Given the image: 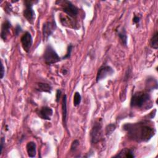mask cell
<instances>
[{"mask_svg": "<svg viewBox=\"0 0 158 158\" xmlns=\"http://www.w3.org/2000/svg\"><path fill=\"white\" fill-rule=\"evenodd\" d=\"M123 128L130 138L138 142L148 141L154 135V128L144 122L127 123Z\"/></svg>", "mask_w": 158, "mask_h": 158, "instance_id": "obj_1", "label": "cell"}, {"mask_svg": "<svg viewBox=\"0 0 158 158\" xmlns=\"http://www.w3.org/2000/svg\"><path fill=\"white\" fill-rule=\"evenodd\" d=\"M149 95L143 91L135 93L131 98L130 106L134 107H142L144 104L149 101Z\"/></svg>", "mask_w": 158, "mask_h": 158, "instance_id": "obj_2", "label": "cell"}, {"mask_svg": "<svg viewBox=\"0 0 158 158\" xmlns=\"http://www.w3.org/2000/svg\"><path fill=\"white\" fill-rule=\"evenodd\" d=\"M44 59L46 64L51 65L60 61V58L54 48L51 46L49 45L46 48L44 53Z\"/></svg>", "mask_w": 158, "mask_h": 158, "instance_id": "obj_3", "label": "cell"}, {"mask_svg": "<svg viewBox=\"0 0 158 158\" xmlns=\"http://www.w3.org/2000/svg\"><path fill=\"white\" fill-rule=\"evenodd\" d=\"M91 140L93 143H97L102 138V130L101 120L96 121L90 132Z\"/></svg>", "mask_w": 158, "mask_h": 158, "instance_id": "obj_4", "label": "cell"}, {"mask_svg": "<svg viewBox=\"0 0 158 158\" xmlns=\"http://www.w3.org/2000/svg\"><path fill=\"white\" fill-rule=\"evenodd\" d=\"M38 1H25V9L23 11V16L30 23H33L35 18V14L32 8V6L34 4L37 2Z\"/></svg>", "mask_w": 158, "mask_h": 158, "instance_id": "obj_5", "label": "cell"}, {"mask_svg": "<svg viewBox=\"0 0 158 158\" xmlns=\"http://www.w3.org/2000/svg\"><path fill=\"white\" fill-rule=\"evenodd\" d=\"M62 10L69 17H75L78 13V9L70 1H62Z\"/></svg>", "mask_w": 158, "mask_h": 158, "instance_id": "obj_6", "label": "cell"}, {"mask_svg": "<svg viewBox=\"0 0 158 158\" xmlns=\"http://www.w3.org/2000/svg\"><path fill=\"white\" fill-rule=\"evenodd\" d=\"M114 73V70L112 67L109 65H102L99 67L97 72L96 81L98 82L108 76L112 75Z\"/></svg>", "mask_w": 158, "mask_h": 158, "instance_id": "obj_7", "label": "cell"}, {"mask_svg": "<svg viewBox=\"0 0 158 158\" xmlns=\"http://www.w3.org/2000/svg\"><path fill=\"white\" fill-rule=\"evenodd\" d=\"M20 41L23 50L26 52H28L33 43V39L31 34L28 31L25 32L21 37Z\"/></svg>", "mask_w": 158, "mask_h": 158, "instance_id": "obj_8", "label": "cell"}, {"mask_svg": "<svg viewBox=\"0 0 158 158\" xmlns=\"http://www.w3.org/2000/svg\"><path fill=\"white\" fill-rule=\"evenodd\" d=\"M56 25L54 22H47L43 24V35L44 40H47L48 37L55 30Z\"/></svg>", "mask_w": 158, "mask_h": 158, "instance_id": "obj_9", "label": "cell"}, {"mask_svg": "<svg viewBox=\"0 0 158 158\" xmlns=\"http://www.w3.org/2000/svg\"><path fill=\"white\" fill-rule=\"evenodd\" d=\"M53 113L52 109L49 107H42L38 112V116L44 120H50Z\"/></svg>", "mask_w": 158, "mask_h": 158, "instance_id": "obj_10", "label": "cell"}, {"mask_svg": "<svg viewBox=\"0 0 158 158\" xmlns=\"http://www.w3.org/2000/svg\"><path fill=\"white\" fill-rule=\"evenodd\" d=\"M10 27H11V24L8 20L4 21L2 25L1 36V38L4 41H5L7 39V37L9 34Z\"/></svg>", "mask_w": 158, "mask_h": 158, "instance_id": "obj_11", "label": "cell"}, {"mask_svg": "<svg viewBox=\"0 0 158 158\" xmlns=\"http://www.w3.org/2000/svg\"><path fill=\"white\" fill-rule=\"evenodd\" d=\"M26 149L27 151L28 156L30 157H34L36 153V146L35 143L33 141H30L27 144Z\"/></svg>", "mask_w": 158, "mask_h": 158, "instance_id": "obj_12", "label": "cell"}, {"mask_svg": "<svg viewBox=\"0 0 158 158\" xmlns=\"http://www.w3.org/2000/svg\"><path fill=\"white\" fill-rule=\"evenodd\" d=\"M115 157H127V158H133L135 157V155L133 154V152L131 149H128V148H124L123 149L119 154H118Z\"/></svg>", "mask_w": 158, "mask_h": 158, "instance_id": "obj_13", "label": "cell"}, {"mask_svg": "<svg viewBox=\"0 0 158 158\" xmlns=\"http://www.w3.org/2000/svg\"><path fill=\"white\" fill-rule=\"evenodd\" d=\"M36 89L41 92H48L51 93L52 87L50 85L45 83H38L36 85Z\"/></svg>", "mask_w": 158, "mask_h": 158, "instance_id": "obj_14", "label": "cell"}, {"mask_svg": "<svg viewBox=\"0 0 158 158\" xmlns=\"http://www.w3.org/2000/svg\"><path fill=\"white\" fill-rule=\"evenodd\" d=\"M62 120L63 123L64 125H66L67 123V96L66 95H64L63 96L62 99Z\"/></svg>", "mask_w": 158, "mask_h": 158, "instance_id": "obj_15", "label": "cell"}, {"mask_svg": "<svg viewBox=\"0 0 158 158\" xmlns=\"http://www.w3.org/2000/svg\"><path fill=\"white\" fill-rule=\"evenodd\" d=\"M150 45L152 48H154L155 49H157L158 48V40H157V31L153 35L152 37L151 38V40H150Z\"/></svg>", "mask_w": 158, "mask_h": 158, "instance_id": "obj_16", "label": "cell"}, {"mask_svg": "<svg viewBox=\"0 0 158 158\" xmlns=\"http://www.w3.org/2000/svg\"><path fill=\"white\" fill-rule=\"evenodd\" d=\"M118 36L120 40V41H122V44L126 46L127 44V36L126 31H125V29H122V31H119L118 33Z\"/></svg>", "mask_w": 158, "mask_h": 158, "instance_id": "obj_17", "label": "cell"}, {"mask_svg": "<svg viewBox=\"0 0 158 158\" xmlns=\"http://www.w3.org/2000/svg\"><path fill=\"white\" fill-rule=\"evenodd\" d=\"M81 100V97L80 93L75 92L73 96V105L75 106H78L80 104Z\"/></svg>", "mask_w": 158, "mask_h": 158, "instance_id": "obj_18", "label": "cell"}, {"mask_svg": "<svg viewBox=\"0 0 158 158\" xmlns=\"http://www.w3.org/2000/svg\"><path fill=\"white\" fill-rule=\"evenodd\" d=\"M115 125L114 124H109L106 128V133L107 135H110L115 130Z\"/></svg>", "mask_w": 158, "mask_h": 158, "instance_id": "obj_19", "label": "cell"}, {"mask_svg": "<svg viewBox=\"0 0 158 158\" xmlns=\"http://www.w3.org/2000/svg\"><path fill=\"white\" fill-rule=\"evenodd\" d=\"M79 145V142L78 140H75L72 142V146H71V148H70V150L72 151H75V149L77 148L78 146Z\"/></svg>", "mask_w": 158, "mask_h": 158, "instance_id": "obj_20", "label": "cell"}, {"mask_svg": "<svg viewBox=\"0 0 158 158\" xmlns=\"http://www.w3.org/2000/svg\"><path fill=\"white\" fill-rule=\"evenodd\" d=\"M72 45H69L68 46V48H67V52L65 54V56L63 57V59H67V58H69L70 56V54H71V51H72Z\"/></svg>", "mask_w": 158, "mask_h": 158, "instance_id": "obj_21", "label": "cell"}, {"mask_svg": "<svg viewBox=\"0 0 158 158\" xmlns=\"http://www.w3.org/2000/svg\"><path fill=\"white\" fill-rule=\"evenodd\" d=\"M21 31H22L21 27L19 25H17L16 26V27H15V35L17 36Z\"/></svg>", "mask_w": 158, "mask_h": 158, "instance_id": "obj_22", "label": "cell"}, {"mask_svg": "<svg viewBox=\"0 0 158 158\" xmlns=\"http://www.w3.org/2000/svg\"><path fill=\"white\" fill-rule=\"evenodd\" d=\"M60 96H61V91L60 89H57L56 92V102H59Z\"/></svg>", "mask_w": 158, "mask_h": 158, "instance_id": "obj_23", "label": "cell"}, {"mask_svg": "<svg viewBox=\"0 0 158 158\" xmlns=\"http://www.w3.org/2000/svg\"><path fill=\"white\" fill-rule=\"evenodd\" d=\"M4 142H5V139H4V137H2L1 138V153H0V154H1V153H2V149H3V144H4Z\"/></svg>", "mask_w": 158, "mask_h": 158, "instance_id": "obj_24", "label": "cell"}, {"mask_svg": "<svg viewBox=\"0 0 158 158\" xmlns=\"http://www.w3.org/2000/svg\"><path fill=\"white\" fill-rule=\"evenodd\" d=\"M1 78H2L4 75V67L3 66V64L1 63V75H0Z\"/></svg>", "mask_w": 158, "mask_h": 158, "instance_id": "obj_25", "label": "cell"}, {"mask_svg": "<svg viewBox=\"0 0 158 158\" xmlns=\"http://www.w3.org/2000/svg\"><path fill=\"white\" fill-rule=\"evenodd\" d=\"M139 20H140V18L138 17V16H135L134 17V18L133 19V22L135 23H139Z\"/></svg>", "mask_w": 158, "mask_h": 158, "instance_id": "obj_26", "label": "cell"}]
</instances>
